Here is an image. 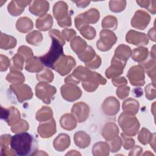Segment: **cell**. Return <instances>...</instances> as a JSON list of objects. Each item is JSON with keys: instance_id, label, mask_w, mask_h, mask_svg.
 <instances>
[{"instance_id": "cell-1", "label": "cell", "mask_w": 156, "mask_h": 156, "mask_svg": "<svg viewBox=\"0 0 156 156\" xmlns=\"http://www.w3.org/2000/svg\"><path fill=\"white\" fill-rule=\"evenodd\" d=\"M10 147L17 155H33L37 152L38 143L34 136L24 132L12 136Z\"/></svg>"}, {"instance_id": "cell-2", "label": "cell", "mask_w": 156, "mask_h": 156, "mask_svg": "<svg viewBox=\"0 0 156 156\" xmlns=\"http://www.w3.org/2000/svg\"><path fill=\"white\" fill-rule=\"evenodd\" d=\"M52 39L51 46L49 51L44 55L39 57L43 65L46 67L52 68L55 63L63 54V44L54 37H50Z\"/></svg>"}, {"instance_id": "cell-3", "label": "cell", "mask_w": 156, "mask_h": 156, "mask_svg": "<svg viewBox=\"0 0 156 156\" xmlns=\"http://www.w3.org/2000/svg\"><path fill=\"white\" fill-rule=\"evenodd\" d=\"M118 124L123 131V133L129 136H135L140 127L138 119L134 116L122 113L118 118Z\"/></svg>"}, {"instance_id": "cell-4", "label": "cell", "mask_w": 156, "mask_h": 156, "mask_svg": "<svg viewBox=\"0 0 156 156\" xmlns=\"http://www.w3.org/2000/svg\"><path fill=\"white\" fill-rule=\"evenodd\" d=\"M100 15L99 11L94 8L91 9L83 13L76 16L74 23L76 27L79 30L82 27L88 26L89 24H94L98 21Z\"/></svg>"}, {"instance_id": "cell-5", "label": "cell", "mask_w": 156, "mask_h": 156, "mask_svg": "<svg viewBox=\"0 0 156 156\" xmlns=\"http://www.w3.org/2000/svg\"><path fill=\"white\" fill-rule=\"evenodd\" d=\"M56 88L48 83L40 82L35 87V95L44 103L49 104L53 99Z\"/></svg>"}, {"instance_id": "cell-6", "label": "cell", "mask_w": 156, "mask_h": 156, "mask_svg": "<svg viewBox=\"0 0 156 156\" xmlns=\"http://www.w3.org/2000/svg\"><path fill=\"white\" fill-rule=\"evenodd\" d=\"M117 40V37L112 30L102 29L100 32V38L96 43V46L101 51H107L111 49Z\"/></svg>"}, {"instance_id": "cell-7", "label": "cell", "mask_w": 156, "mask_h": 156, "mask_svg": "<svg viewBox=\"0 0 156 156\" xmlns=\"http://www.w3.org/2000/svg\"><path fill=\"white\" fill-rule=\"evenodd\" d=\"M76 60L73 57L63 54L55 63L52 69L61 76H65L72 70L76 66Z\"/></svg>"}, {"instance_id": "cell-8", "label": "cell", "mask_w": 156, "mask_h": 156, "mask_svg": "<svg viewBox=\"0 0 156 156\" xmlns=\"http://www.w3.org/2000/svg\"><path fill=\"white\" fill-rule=\"evenodd\" d=\"M127 77L133 86H143L145 83L144 69L140 65L131 67L128 71Z\"/></svg>"}, {"instance_id": "cell-9", "label": "cell", "mask_w": 156, "mask_h": 156, "mask_svg": "<svg viewBox=\"0 0 156 156\" xmlns=\"http://www.w3.org/2000/svg\"><path fill=\"white\" fill-rule=\"evenodd\" d=\"M60 91L63 98L69 102L75 101L82 96V90L75 85H63L62 86Z\"/></svg>"}, {"instance_id": "cell-10", "label": "cell", "mask_w": 156, "mask_h": 156, "mask_svg": "<svg viewBox=\"0 0 156 156\" xmlns=\"http://www.w3.org/2000/svg\"><path fill=\"white\" fill-rule=\"evenodd\" d=\"M150 15L144 10H138L135 12L131 20V26L139 30H144L149 24Z\"/></svg>"}, {"instance_id": "cell-11", "label": "cell", "mask_w": 156, "mask_h": 156, "mask_svg": "<svg viewBox=\"0 0 156 156\" xmlns=\"http://www.w3.org/2000/svg\"><path fill=\"white\" fill-rule=\"evenodd\" d=\"M10 89L16 96L17 99L20 103L24 101L30 99L33 96L32 89L26 84L11 85Z\"/></svg>"}, {"instance_id": "cell-12", "label": "cell", "mask_w": 156, "mask_h": 156, "mask_svg": "<svg viewBox=\"0 0 156 156\" xmlns=\"http://www.w3.org/2000/svg\"><path fill=\"white\" fill-rule=\"evenodd\" d=\"M1 118L5 120L10 126L15 125L21 119L19 110L14 107L7 108L1 107Z\"/></svg>"}, {"instance_id": "cell-13", "label": "cell", "mask_w": 156, "mask_h": 156, "mask_svg": "<svg viewBox=\"0 0 156 156\" xmlns=\"http://www.w3.org/2000/svg\"><path fill=\"white\" fill-rule=\"evenodd\" d=\"M89 112L88 105L83 102L74 104L71 108V113L78 122H82L86 121L88 118Z\"/></svg>"}, {"instance_id": "cell-14", "label": "cell", "mask_w": 156, "mask_h": 156, "mask_svg": "<svg viewBox=\"0 0 156 156\" xmlns=\"http://www.w3.org/2000/svg\"><path fill=\"white\" fill-rule=\"evenodd\" d=\"M106 79H104L100 74L96 72H92V74L87 82H82L83 88L88 92L95 91L99 85H105Z\"/></svg>"}, {"instance_id": "cell-15", "label": "cell", "mask_w": 156, "mask_h": 156, "mask_svg": "<svg viewBox=\"0 0 156 156\" xmlns=\"http://www.w3.org/2000/svg\"><path fill=\"white\" fill-rule=\"evenodd\" d=\"M38 134L42 138H49L56 132V124L55 119L52 118L51 119L41 122L37 128Z\"/></svg>"}, {"instance_id": "cell-16", "label": "cell", "mask_w": 156, "mask_h": 156, "mask_svg": "<svg viewBox=\"0 0 156 156\" xmlns=\"http://www.w3.org/2000/svg\"><path fill=\"white\" fill-rule=\"evenodd\" d=\"M119 102L115 97L110 96L107 98L102 104L103 112L107 116H114L119 110Z\"/></svg>"}, {"instance_id": "cell-17", "label": "cell", "mask_w": 156, "mask_h": 156, "mask_svg": "<svg viewBox=\"0 0 156 156\" xmlns=\"http://www.w3.org/2000/svg\"><path fill=\"white\" fill-rule=\"evenodd\" d=\"M126 40L127 43L136 46H144L147 44L149 42L147 37L145 34L133 30H130L127 33Z\"/></svg>"}, {"instance_id": "cell-18", "label": "cell", "mask_w": 156, "mask_h": 156, "mask_svg": "<svg viewBox=\"0 0 156 156\" xmlns=\"http://www.w3.org/2000/svg\"><path fill=\"white\" fill-rule=\"evenodd\" d=\"M126 63L119 61L115 58L111 60V65L105 71V74L108 79H113L121 75L124 70Z\"/></svg>"}, {"instance_id": "cell-19", "label": "cell", "mask_w": 156, "mask_h": 156, "mask_svg": "<svg viewBox=\"0 0 156 156\" xmlns=\"http://www.w3.org/2000/svg\"><path fill=\"white\" fill-rule=\"evenodd\" d=\"M49 8V4L46 1H33L29 5V12L40 17L45 15Z\"/></svg>"}, {"instance_id": "cell-20", "label": "cell", "mask_w": 156, "mask_h": 156, "mask_svg": "<svg viewBox=\"0 0 156 156\" xmlns=\"http://www.w3.org/2000/svg\"><path fill=\"white\" fill-rule=\"evenodd\" d=\"M68 7L64 1H58L55 4L53 7V15L57 22L61 21L69 15L68 14Z\"/></svg>"}, {"instance_id": "cell-21", "label": "cell", "mask_w": 156, "mask_h": 156, "mask_svg": "<svg viewBox=\"0 0 156 156\" xmlns=\"http://www.w3.org/2000/svg\"><path fill=\"white\" fill-rule=\"evenodd\" d=\"M31 2L30 1H12L7 6L8 12L12 16H18L23 12L25 7Z\"/></svg>"}, {"instance_id": "cell-22", "label": "cell", "mask_w": 156, "mask_h": 156, "mask_svg": "<svg viewBox=\"0 0 156 156\" xmlns=\"http://www.w3.org/2000/svg\"><path fill=\"white\" fill-rule=\"evenodd\" d=\"M70 145L69 136L66 133L59 134L54 140L53 146L55 150L62 152L66 149Z\"/></svg>"}, {"instance_id": "cell-23", "label": "cell", "mask_w": 156, "mask_h": 156, "mask_svg": "<svg viewBox=\"0 0 156 156\" xmlns=\"http://www.w3.org/2000/svg\"><path fill=\"white\" fill-rule=\"evenodd\" d=\"M132 50L130 48L125 44H120L118 46L115 51L113 58L126 63L129 58L131 56Z\"/></svg>"}, {"instance_id": "cell-24", "label": "cell", "mask_w": 156, "mask_h": 156, "mask_svg": "<svg viewBox=\"0 0 156 156\" xmlns=\"http://www.w3.org/2000/svg\"><path fill=\"white\" fill-rule=\"evenodd\" d=\"M119 133V129L117 126L113 122L106 124L102 129V135L105 140L110 141L116 137Z\"/></svg>"}, {"instance_id": "cell-25", "label": "cell", "mask_w": 156, "mask_h": 156, "mask_svg": "<svg viewBox=\"0 0 156 156\" xmlns=\"http://www.w3.org/2000/svg\"><path fill=\"white\" fill-rule=\"evenodd\" d=\"M25 69L31 73H39L43 69V65L39 57H32L26 60Z\"/></svg>"}, {"instance_id": "cell-26", "label": "cell", "mask_w": 156, "mask_h": 156, "mask_svg": "<svg viewBox=\"0 0 156 156\" xmlns=\"http://www.w3.org/2000/svg\"><path fill=\"white\" fill-rule=\"evenodd\" d=\"M74 141L77 146L84 149L90 145L91 139L89 135L85 132L79 131L75 133L74 135Z\"/></svg>"}, {"instance_id": "cell-27", "label": "cell", "mask_w": 156, "mask_h": 156, "mask_svg": "<svg viewBox=\"0 0 156 156\" xmlns=\"http://www.w3.org/2000/svg\"><path fill=\"white\" fill-rule=\"evenodd\" d=\"M139 106L140 104L138 101L133 98H129L124 101L122 104V110L124 113L126 114L135 115L138 113Z\"/></svg>"}, {"instance_id": "cell-28", "label": "cell", "mask_w": 156, "mask_h": 156, "mask_svg": "<svg viewBox=\"0 0 156 156\" xmlns=\"http://www.w3.org/2000/svg\"><path fill=\"white\" fill-rule=\"evenodd\" d=\"M52 24L53 20L52 16L50 14H46L37 20L35 27L40 30L46 31L52 27Z\"/></svg>"}, {"instance_id": "cell-29", "label": "cell", "mask_w": 156, "mask_h": 156, "mask_svg": "<svg viewBox=\"0 0 156 156\" xmlns=\"http://www.w3.org/2000/svg\"><path fill=\"white\" fill-rule=\"evenodd\" d=\"M60 126L62 129L67 130H71L76 128L77 121L74 116L69 113H66L62 116L60 119Z\"/></svg>"}, {"instance_id": "cell-30", "label": "cell", "mask_w": 156, "mask_h": 156, "mask_svg": "<svg viewBox=\"0 0 156 156\" xmlns=\"http://www.w3.org/2000/svg\"><path fill=\"white\" fill-rule=\"evenodd\" d=\"M12 136L9 134L2 135L1 137V154L2 155H16L12 149L9 148Z\"/></svg>"}, {"instance_id": "cell-31", "label": "cell", "mask_w": 156, "mask_h": 156, "mask_svg": "<svg viewBox=\"0 0 156 156\" xmlns=\"http://www.w3.org/2000/svg\"><path fill=\"white\" fill-rule=\"evenodd\" d=\"M16 40L15 37L1 32L0 39V48L2 49L7 50L15 47Z\"/></svg>"}, {"instance_id": "cell-32", "label": "cell", "mask_w": 156, "mask_h": 156, "mask_svg": "<svg viewBox=\"0 0 156 156\" xmlns=\"http://www.w3.org/2000/svg\"><path fill=\"white\" fill-rule=\"evenodd\" d=\"M33 22L27 17L20 18L16 23V28L21 33H26L33 28Z\"/></svg>"}, {"instance_id": "cell-33", "label": "cell", "mask_w": 156, "mask_h": 156, "mask_svg": "<svg viewBox=\"0 0 156 156\" xmlns=\"http://www.w3.org/2000/svg\"><path fill=\"white\" fill-rule=\"evenodd\" d=\"M110 147L107 142L100 141L94 144L92 148L93 155H108Z\"/></svg>"}, {"instance_id": "cell-34", "label": "cell", "mask_w": 156, "mask_h": 156, "mask_svg": "<svg viewBox=\"0 0 156 156\" xmlns=\"http://www.w3.org/2000/svg\"><path fill=\"white\" fill-rule=\"evenodd\" d=\"M148 55V49L147 48L140 47L138 48H135L132 52L131 57L132 58L137 62L142 63L143 62Z\"/></svg>"}, {"instance_id": "cell-35", "label": "cell", "mask_w": 156, "mask_h": 156, "mask_svg": "<svg viewBox=\"0 0 156 156\" xmlns=\"http://www.w3.org/2000/svg\"><path fill=\"white\" fill-rule=\"evenodd\" d=\"M86 41L80 37H76L71 42V47L72 50L77 54L82 53L87 47Z\"/></svg>"}, {"instance_id": "cell-36", "label": "cell", "mask_w": 156, "mask_h": 156, "mask_svg": "<svg viewBox=\"0 0 156 156\" xmlns=\"http://www.w3.org/2000/svg\"><path fill=\"white\" fill-rule=\"evenodd\" d=\"M53 113L51 108L44 106L42 107L36 113V119L39 122H44L52 118Z\"/></svg>"}, {"instance_id": "cell-37", "label": "cell", "mask_w": 156, "mask_h": 156, "mask_svg": "<svg viewBox=\"0 0 156 156\" xmlns=\"http://www.w3.org/2000/svg\"><path fill=\"white\" fill-rule=\"evenodd\" d=\"M6 80L13 85H21L24 82L25 77L20 71H12L7 74Z\"/></svg>"}, {"instance_id": "cell-38", "label": "cell", "mask_w": 156, "mask_h": 156, "mask_svg": "<svg viewBox=\"0 0 156 156\" xmlns=\"http://www.w3.org/2000/svg\"><path fill=\"white\" fill-rule=\"evenodd\" d=\"M25 59L24 57L19 54H16L12 58L10 63V69L12 71H20L23 68L24 62Z\"/></svg>"}, {"instance_id": "cell-39", "label": "cell", "mask_w": 156, "mask_h": 156, "mask_svg": "<svg viewBox=\"0 0 156 156\" xmlns=\"http://www.w3.org/2000/svg\"><path fill=\"white\" fill-rule=\"evenodd\" d=\"M54 74L48 68H44L37 74V79L40 82L50 83L54 79Z\"/></svg>"}, {"instance_id": "cell-40", "label": "cell", "mask_w": 156, "mask_h": 156, "mask_svg": "<svg viewBox=\"0 0 156 156\" xmlns=\"http://www.w3.org/2000/svg\"><path fill=\"white\" fill-rule=\"evenodd\" d=\"M77 55L79 59L85 63L91 61L96 56V52L91 46H87V48L82 53Z\"/></svg>"}, {"instance_id": "cell-41", "label": "cell", "mask_w": 156, "mask_h": 156, "mask_svg": "<svg viewBox=\"0 0 156 156\" xmlns=\"http://www.w3.org/2000/svg\"><path fill=\"white\" fill-rule=\"evenodd\" d=\"M26 39L28 43L37 46L42 41L43 35L39 31L34 30L26 35Z\"/></svg>"}, {"instance_id": "cell-42", "label": "cell", "mask_w": 156, "mask_h": 156, "mask_svg": "<svg viewBox=\"0 0 156 156\" xmlns=\"http://www.w3.org/2000/svg\"><path fill=\"white\" fill-rule=\"evenodd\" d=\"M118 26V20L116 17L111 15L105 16L102 21V27L115 30Z\"/></svg>"}, {"instance_id": "cell-43", "label": "cell", "mask_w": 156, "mask_h": 156, "mask_svg": "<svg viewBox=\"0 0 156 156\" xmlns=\"http://www.w3.org/2000/svg\"><path fill=\"white\" fill-rule=\"evenodd\" d=\"M126 5V1H110L109 8L113 12H121L124 10Z\"/></svg>"}, {"instance_id": "cell-44", "label": "cell", "mask_w": 156, "mask_h": 156, "mask_svg": "<svg viewBox=\"0 0 156 156\" xmlns=\"http://www.w3.org/2000/svg\"><path fill=\"white\" fill-rule=\"evenodd\" d=\"M28 122L24 119H21L18 122L11 127V130L15 133L24 132L29 129Z\"/></svg>"}, {"instance_id": "cell-45", "label": "cell", "mask_w": 156, "mask_h": 156, "mask_svg": "<svg viewBox=\"0 0 156 156\" xmlns=\"http://www.w3.org/2000/svg\"><path fill=\"white\" fill-rule=\"evenodd\" d=\"M81 35L85 38L91 40L96 36V30L94 27L90 26H86L79 30Z\"/></svg>"}, {"instance_id": "cell-46", "label": "cell", "mask_w": 156, "mask_h": 156, "mask_svg": "<svg viewBox=\"0 0 156 156\" xmlns=\"http://www.w3.org/2000/svg\"><path fill=\"white\" fill-rule=\"evenodd\" d=\"M108 144L110 147V150L112 152H116L118 151L122 146V140L121 138L117 136L113 140L108 141Z\"/></svg>"}, {"instance_id": "cell-47", "label": "cell", "mask_w": 156, "mask_h": 156, "mask_svg": "<svg viewBox=\"0 0 156 156\" xmlns=\"http://www.w3.org/2000/svg\"><path fill=\"white\" fill-rule=\"evenodd\" d=\"M151 135V133L148 129L146 128H142V129L139 132L138 139L141 144L146 145L149 143Z\"/></svg>"}, {"instance_id": "cell-48", "label": "cell", "mask_w": 156, "mask_h": 156, "mask_svg": "<svg viewBox=\"0 0 156 156\" xmlns=\"http://www.w3.org/2000/svg\"><path fill=\"white\" fill-rule=\"evenodd\" d=\"M121 138L122 140V144L123 145V147L125 149L128 150L132 149L134 146L135 141L132 138L126 135L123 133L121 134Z\"/></svg>"}, {"instance_id": "cell-49", "label": "cell", "mask_w": 156, "mask_h": 156, "mask_svg": "<svg viewBox=\"0 0 156 156\" xmlns=\"http://www.w3.org/2000/svg\"><path fill=\"white\" fill-rule=\"evenodd\" d=\"M18 54L22 55L25 60L34 56L32 50L26 46H21L18 49Z\"/></svg>"}, {"instance_id": "cell-50", "label": "cell", "mask_w": 156, "mask_h": 156, "mask_svg": "<svg viewBox=\"0 0 156 156\" xmlns=\"http://www.w3.org/2000/svg\"><path fill=\"white\" fill-rule=\"evenodd\" d=\"M101 58L98 55H96V56L91 61L85 63L87 68L90 69H97L101 66Z\"/></svg>"}, {"instance_id": "cell-51", "label": "cell", "mask_w": 156, "mask_h": 156, "mask_svg": "<svg viewBox=\"0 0 156 156\" xmlns=\"http://www.w3.org/2000/svg\"><path fill=\"white\" fill-rule=\"evenodd\" d=\"M130 92V88L125 85L119 87L116 90V95L121 99H123L128 96Z\"/></svg>"}, {"instance_id": "cell-52", "label": "cell", "mask_w": 156, "mask_h": 156, "mask_svg": "<svg viewBox=\"0 0 156 156\" xmlns=\"http://www.w3.org/2000/svg\"><path fill=\"white\" fill-rule=\"evenodd\" d=\"M155 85L153 83L149 84L145 87L146 97L149 100L154 99L155 98Z\"/></svg>"}, {"instance_id": "cell-53", "label": "cell", "mask_w": 156, "mask_h": 156, "mask_svg": "<svg viewBox=\"0 0 156 156\" xmlns=\"http://www.w3.org/2000/svg\"><path fill=\"white\" fill-rule=\"evenodd\" d=\"M10 66V61L9 59V58L4 55L2 54H1L0 55V71L1 72L7 71L9 66Z\"/></svg>"}, {"instance_id": "cell-54", "label": "cell", "mask_w": 156, "mask_h": 156, "mask_svg": "<svg viewBox=\"0 0 156 156\" xmlns=\"http://www.w3.org/2000/svg\"><path fill=\"white\" fill-rule=\"evenodd\" d=\"M76 35V31L72 29H65L62 30V37L67 41H70L73 40Z\"/></svg>"}, {"instance_id": "cell-55", "label": "cell", "mask_w": 156, "mask_h": 156, "mask_svg": "<svg viewBox=\"0 0 156 156\" xmlns=\"http://www.w3.org/2000/svg\"><path fill=\"white\" fill-rule=\"evenodd\" d=\"M136 3L138 4V5L143 8L147 9L150 12H151L152 14L155 13V8L152 7L150 5L151 1H136Z\"/></svg>"}, {"instance_id": "cell-56", "label": "cell", "mask_w": 156, "mask_h": 156, "mask_svg": "<svg viewBox=\"0 0 156 156\" xmlns=\"http://www.w3.org/2000/svg\"><path fill=\"white\" fill-rule=\"evenodd\" d=\"M112 82L113 85L118 87L124 86L127 84V80L124 77H116L115 78H113L112 80Z\"/></svg>"}, {"instance_id": "cell-57", "label": "cell", "mask_w": 156, "mask_h": 156, "mask_svg": "<svg viewBox=\"0 0 156 156\" xmlns=\"http://www.w3.org/2000/svg\"><path fill=\"white\" fill-rule=\"evenodd\" d=\"M49 35L50 37H54L55 38H57L58 40H59L63 45L65 44V41L62 37V35H61L60 31L57 29H52L49 32Z\"/></svg>"}, {"instance_id": "cell-58", "label": "cell", "mask_w": 156, "mask_h": 156, "mask_svg": "<svg viewBox=\"0 0 156 156\" xmlns=\"http://www.w3.org/2000/svg\"><path fill=\"white\" fill-rule=\"evenodd\" d=\"M132 149L130 151L129 155H141L143 149L140 146H133Z\"/></svg>"}, {"instance_id": "cell-59", "label": "cell", "mask_w": 156, "mask_h": 156, "mask_svg": "<svg viewBox=\"0 0 156 156\" xmlns=\"http://www.w3.org/2000/svg\"><path fill=\"white\" fill-rule=\"evenodd\" d=\"M76 4L77 7L80 8H84L88 5V4L90 3V1H74Z\"/></svg>"}, {"instance_id": "cell-60", "label": "cell", "mask_w": 156, "mask_h": 156, "mask_svg": "<svg viewBox=\"0 0 156 156\" xmlns=\"http://www.w3.org/2000/svg\"><path fill=\"white\" fill-rule=\"evenodd\" d=\"M155 28L153 27L149 30L148 32V36L153 41H155Z\"/></svg>"}, {"instance_id": "cell-61", "label": "cell", "mask_w": 156, "mask_h": 156, "mask_svg": "<svg viewBox=\"0 0 156 156\" xmlns=\"http://www.w3.org/2000/svg\"><path fill=\"white\" fill-rule=\"evenodd\" d=\"M80 155L81 154L76 150H71V151H70L69 152H68L67 154H66V155Z\"/></svg>"}]
</instances>
